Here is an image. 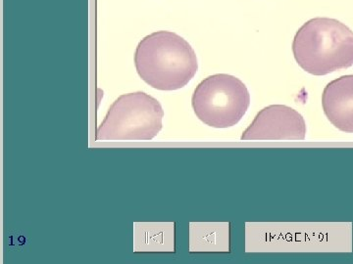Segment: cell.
Wrapping results in <instances>:
<instances>
[{
	"instance_id": "cell-1",
	"label": "cell",
	"mask_w": 353,
	"mask_h": 264,
	"mask_svg": "<svg viewBox=\"0 0 353 264\" xmlns=\"http://www.w3.org/2000/svg\"><path fill=\"white\" fill-rule=\"evenodd\" d=\"M134 66L143 82L163 91L185 87L199 69L192 45L175 32L166 31L153 32L139 41Z\"/></svg>"
},
{
	"instance_id": "cell-2",
	"label": "cell",
	"mask_w": 353,
	"mask_h": 264,
	"mask_svg": "<svg viewBox=\"0 0 353 264\" xmlns=\"http://www.w3.org/2000/svg\"><path fill=\"white\" fill-rule=\"evenodd\" d=\"M296 63L313 76L353 66V32L336 19L314 18L297 31L292 43Z\"/></svg>"
},
{
	"instance_id": "cell-3",
	"label": "cell",
	"mask_w": 353,
	"mask_h": 264,
	"mask_svg": "<svg viewBox=\"0 0 353 264\" xmlns=\"http://www.w3.org/2000/svg\"><path fill=\"white\" fill-rule=\"evenodd\" d=\"M164 110L145 92L121 95L97 131V141H150L161 131Z\"/></svg>"
},
{
	"instance_id": "cell-4",
	"label": "cell",
	"mask_w": 353,
	"mask_h": 264,
	"mask_svg": "<svg viewBox=\"0 0 353 264\" xmlns=\"http://www.w3.org/2000/svg\"><path fill=\"white\" fill-rule=\"evenodd\" d=\"M250 105V94L240 78L217 74L204 78L194 89L192 106L202 122L214 129L239 124Z\"/></svg>"
},
{
	"instance_id": "cell-5",
	"label": "cell",
	"mask_w": 353,
	"mask_h": 264,
	"mask_svg": "<svg viewBox=\"0 0 353 264\" xmlns=\"http://www.w3.org/2000/svg\"><path fill=\"white\" fill-rule=\"evenodd\" d=\"M306 124L303 116L285 105H271L262 109L250 126L243 131L241 140H304Z\"/></svg>"
},
{
	"instance_id": "cell-6",
	"label": "cell",
	"mask_w": 353,
	"mask_h": 264,
	"mask_svg": "<svg viewBox=\"0 0 353 264\" xmlns=\"http://www.w3.org/2000/svg\"><path fill=\"white\" fill-rule=\"evenodd\" d=\"M322 107L334 127L353 133V75L341 76L326 85Z\"/></svg>"
}]
</instances>
